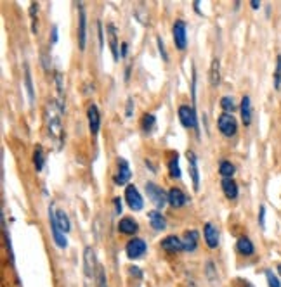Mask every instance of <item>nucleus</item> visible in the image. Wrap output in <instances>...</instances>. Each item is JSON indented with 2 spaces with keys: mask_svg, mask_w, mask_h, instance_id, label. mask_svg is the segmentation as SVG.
Instances as JSON below:
<instances>
[{
  "mask_svg": "<svg viewBox=\"0 0 281 287\" xmlns=\"http://www.w3.org/2000/svg\"><path fill=\"white\" fill-rule=\"evenodd\" d=\"M61 111H63V107L57 106L56 102H51V104H49V111H47V118H49V134H51L52 139L57 142V147H61V144H63Z\"/></svg>",
  "mask_w": 281,
  "mask_h": 287,
  "instance_id": "obj_1",
  "label": "nucleus"
},
{
  "mask_svg": "<svg viewBox=\"0 0 281 287\" xmlns=\"http://www.w3.org/2000/svg\"><path fill=\"white\" fill-rule=\"evenodd\" d=\"M49 223H51V230H52L54 242H56L57 248L66 249V248H68V240H66V237H65V232L61 230L59 223H57L56 209H54L52 206H49Z\"/></svg>",
  "mask_w": 281,
  "mask_h": 287,
  "instance_id": "obj_2",
  "label": "nucleus"
},
{
  "mask_svg": "<svg viewBox=\"0 0 281 287\" xmlns=\"http://www.w3.org/2000/svg\"><path fill=\"white\" fill-rule=\"evenodd\" d=\"M146 192L149 195V199L155 203L156 209H163L165 204L169 203V192H165L160 185L153 184V182H148L146 184Z\"/></svg>",
  "mask_w": 281,
  "mask_h": 287,
  "instance_id": "obj_3",
  "label": "nucleus"
},
{
  "mask_svg": "<svg viewBox=\"0 0 281 287\" xmlns=\"http://www.w3.org/2000/svg\"><path fill=\"white\" fill-rule=\"evenodd\" d=\"M217 126H219L220 134L226 137H233V135H236V131H238L236 118L233 115H229V113H222L219 116V120H217Z\"/></svg>",
  "mask_w": 281,
  "mask_h": 287,
  "instance_id": "obj_4",
  "label": "nucleus"
},
{
  "mask_svg": "<svg viewBox=\"0 0 281 287\" xmlns=\"http://www.w3.org/2000/svg\"><path fill=\"white\" fill-rule=\"evenodd\" d=\"M172 36H174L175 47L179 51H184L188 47V30H186V23L183 19H177L172 26Z\"/></svg>",
  "mask_w": 281,
  "mask_h": 287,
  "instance_id": "obj_5",
  "label": "nucleus"
},
{
  "mask_svg": "<svg viewBox=\"0 0 281 287\" xmlns=\"http://www.w3.org/2000/svg\"><path fill=\"white\" fill-rule=\"evenodd\" d=\"M179 120L186 128H193L198 131V118L194 106H179Z\"/></svg>",
  "mask_w": 281,
  "mask_h": 287,
  "instance_id": "obj_6",
  "label": "nucleus"
},
{
  "mask_svg": "<svg viewBox=\"0 0 281 287\" xmlns=\"http://www.w3.org/2000/svg\"><path fill=\"white\" fill-rule=\"evenodd\" d=\"M125 201H127V204H129V208L134 209V211H140V209L144 208L143 195L139 194V190L135 185L125 187Z\"/></svg>",
  "mask_w": 281,
  "mask_h": 287,
  "instance_id": "obj_7",
  "label": "nucleus"
},
{
  "mask_svg": "<svg viewBox=\"0 0 281 287\" xmlns=\"http://www.w3.org/2000/svg\"><path fill=\"white\" fill-rule=\"evenodd\" d=\"M78 47L80 51H85V42H87V14H85L84 4H78Z\"/></svg>",
  "mask_w": 281,
  "mask_h": 287,
  "instance_id": "obj_8",
  "label": "nucleus"
},
{
  "mask_svg": "<svg viewBox=\"0 0 281 287\" xmlns=\"http://www.w3.org/2000/svg\"><path fill=\"white\" fill-rule=\"evenodd\" d=\"M125 251H127V256L130 259H139L146 253V242H144L143 239H139V237H134V239H130L129 242H127Z\"/></svg>",
  "mask_w": 281,
  "mask_h": 287,
  "instance_id": "obj_9",
  "label": "nucleus"
},
{
  "mask_svg": "<svg viewBox=\"0 0 281 287\" xmlns=\"http://www.w3.org/2000/svg\"><path fill=\"white\" fill-rule=\"evenodd\" d=\"M186 158H188V170H189V175H191V182H193L194 190H200V170H198L196 154L188 151L186 152Z\"/></svg>",
  "mask_w": 281,
  "mask_h": 287,
  "instance_id": "obj_10",
  "label": "nucleus"
},
{
  "mask_svg": "<svg viewBox=\"0 0 281 287\" xmlns=\"http://www.w3.org/2000/svg\"><path fill=\"white\" fill-rule=\"evenodd\" d=\"M96 270H97L96 253H94V249L89 246V248H85V251H84V272L87 277H94L96 275Z\"/></svg>",
  "mask_w": 281,
  "mask_h": 287,
  "instance_id": "obj_11",
  "label": "nucleus"
},
{
  "mask_svg": "<svg viewBox=\"0 0 281 287\" xmlns=\"http://www.w3.org/2000/svg\"><path fill=\"white\" fill-rule=\"evenodd\" d=\"M87 120H89V130L92 135L99 134V128H101V113H99L97 106H90L87 109Z\"/></svg>",
  "mask_w": 281,
  "mask_h": 287,
  "instance_id": "obj_12",
  "label": "nucleus"
},
{
  "mask_svg": "<svg viewBox=\"0 0 281 287\" xmlns=\"http://www.w3.org/2000/svg\"><path fill=\"white\" fill-rule=\"evenodd\" d=\"M130 175H132V171H130L129 161L124 158H120L118 159V171H116V176H115V184L127 185V182L130 180Z\"/></svg>",
  "mask_w": 281,
  "mask_h": 287,
  "instance_id": "obj_13",
  "label": "nucleus"
},
{
  "mask_svg": "<svg viewBox=\"0 0 281 287\" xmlns=\"http://www.w3.org/2000/svg\"><path fill=\"white\" fill-rule=\"evenodd\" d=\"M106 33H108V42H110V49L113 54V59L118 61L120 59V52H118V36H116V28L113 23H108L106 25Z\"/></svg>",
  "mask_w": 281,
  "mask_h": 287,
  "instance_id": "obj_14",
  "label": "nucleus"
},
{
  "mask_svg": "<svg viewBox=\"0 0 281 287\" xmlns=\"http://www.w3.org/2000/svg\"><path fill=\"white\" fill-rule=\"evenodd\" d=\"M162 249L167 253H179V251H184V244H183V239H179V237L175 235H169L165 237V239L162 240Z\"/></svg>",
  "mask_w": 281,
  "mask_h": 287,
  "instance_id": "obj_15",
  "label": "nucleus"
},
{
  "mask_svg": "<svg viewBox=\"0 0 281 287\" xmlns=\"http://www.w3.org/2000/svg\"><path fill=\"white\" fill-rule=\"evenodd\" d=\"M203 239H205V242L208 248H217L219 246V230L215 229L212 223H207L205 229H203Z\"/></svg>",
  "mask_w": 281,
  "mask_h": 287,
  "instance_id": "obj_16",
  "label": "nucleus"
},
{
  "mask_svg": "<svg viewBox=\"0 0 281 287\" xmlns=\"http://www.w3.org/2000/svg\"><path fill=\"white\" fill-rule=\"evenodd\" d=\"M188 203V195H186L183 190L177 189V187H172L169 190V204L172 208H183L184 204Z\"/></svg>",
  "mask_w": 281,
  "mask_h": 287,
  "instance_id": "obj_17",
  "label": "nucleus"
},
{
  "mask_svg": "<svg viewBox=\"0 0 281 287\" xmlns=\"http://www.w3.org/2000/svg\"><path fill=\"white\" fill-rule=\"evenodd\" d=\"M220 187H222V192H224V195L228 199H231V201L238 197V192H239L238 184L233 179H222L220 180Z\"/></svg>",
  "mask_w": 281,
  "mask_h": 287,
  "instance_id": "obj_18",
  "label": "nucleus"
},
{
  "mask_svg": "<svg viewBox=\"0 0 281 287\" xmlns=\"http://www.w3.org/2000/svg\"><path fill=\"white\" fill-rule=\"evenodd\" d=\"M118 230L122 232V234H125V235H134L135 232L139 230V225H137V222H135L134 218L125 216V218H122L120 223H118Z\"/></svg>",
  "mask_w": 281,
  "mask_h": 287,
  "instance_id": "obj_19",
  "label": "nucleus"
},
{
  "mask_svg": "<svg viewBox=\"0 0 281 287\" xmlns=\"http://www.w3.org/2000/svg\"><path fill=\"white\" fill-rule=\"evenodd\" d=\"M183 244H184V251L193 253L198 246V232L196 230L186 232L184 237H183Z\"/></svg>",
  "mask_w": 281,
  "mask_h": 287,
  "instance_id": "obj_20",
  "label": "nucleus"
},
{
  "mask_svg": "<svg viewBox=\"0 0 281 287\" xmlns=\"http://www.w3.org/2000/svg\"><path fill=\"white\" fill-rule=\"evenodd\" d=\"M242 120L245 126H248L252 123V101L248 95H245L242 99Z\"/></svg>",
  "mask_w": 281,
  "mask_h": 287,
  "instance_id": "obj_21",
  "label": "nucleus"
},
{
  "mask_svg": "<svg viewBox=\"0 0 281 287\" xmlns=\"http://www.w3.org/2000/svg\"><path fill=\"white\" fill-rule=\"evenodd\" d=\"M236 249L239 254H243V256H252L253 251H255V248H253L252 240L248 239V237H239L238 242H236Z\"/></svg>",
  "mask_w": 281,
  "mask_h": 287,
  "instance_id": "obj_22",
  "label": "nucleus"
},
{
  "mask_svg": "<svg viewBox=\"0 0 281 287\" xmlns=\"http://www.w3.org/2000/svg\"><path fill=\"white\" fill-rule=\"evenodd\" d=\"M148 218H149L151 227L155 230H165L167 229V220H165V216H163L160 211H151L148 215Z\"/></svg>",
  "mask_w": 281,
  "mask_h": 287,
  "instance_id": "obj_23",
  "label": "nucleus"
},
{
  "mask_svg": "<svg viewBox=\"0 0 281 287\" xmlns=\"http://www.w3.org/2000/svg\"><path fill=\"white\" fill-rule=\"evenodd\" d=\"M169 173L172 179H180V168H179V154L170 152L169 158Z\"/></svg>",
  "mask_w": 281,
  "mask_h": 287,
  "instance_id": "obj_24",
  "label": "nucleus"
},
{
  "mask_svg": "<svg viewBox=\"0 0 281 287\" xmlns=\"http://www.w3.org/2000/svg\"><path fill=\"white\" fill-rule=\"evenodd\" d=\"M25 86H26V92H28L30 104H33L35 102V89H33V80H31V71H30L28 64H25Z\"/></svg>",
  "mask_w": 281,
  "mask_h": 287,
  "instance_id": "obj_25",
  "label": "nucleus"
},
{
  "mask_svg": "<svg viewBox=\"0 0 281 287\" xmlns=\"http://www.w3.org/2000/svg\"><path fill=\"white\" fill-rule=\"evenodd\" d=\"M44 165H45L44 147H42V145H37V147L33 149V166H35V170H37V171H42Z\"/></svg>",
  "mask_w": 281,
  "mask_h": 287,
  "instance_id": "obj_26",
  "label": "nucleus"
},
{
  "mask_svg": "<svg viewBox=\"0 0 281 287\" xmlns=\"http://www.w3.org/2000/svg\"><path fill=\"white\" fill-rule=\"evenodd\" d=\"M140 126H143V130L146 131V134H151V131L155 130V126H156V118H155V115H151V113H146V115L143 116V120H140Z\"/></svg>",
  "mask_w": 281,
  "mask_h": 287,
  "instance_id": "obj_27",
  "label": "nucleus"
},
{
  "mask_svg": "<svg viewBox=\"0 0 281 287\" xmlns=\"http://www.w3.org/2000/svg\"><path fill=\"white\" fill-rule=\"evenodd\" d=\"M234 171H236V168L231 161H226V159H222L219 163V173L222 175V179H231V176L234 175Z\"/></svg>",
  "mask_w": 281,
  "mask_h": 287,
  "instance_id": "obj_28",
  "label": "nucleus"
},
{
  "mask_svg": "<svg viewBox=\"0 0 281 287\" xmlns=\"http://www.w3.org/2000/svg\"><path fill=\"white\" fill-rule=\"evenodd\" d=\"M219 81H220V62H219V59H214L212 61V66H210V83L217 86L219 85Z\"/></svg>",
  "mask_w": 281,
  "mask_h": 287,
  "instance_id": "obj_29",
  "label": "nucleus"
},
{
  "mask_svg": "<svg viewBox=\"0 0 281 287\" xmlns=\"http://www.w3.org/2000/svg\"><path fill=\"white\" fill-rule=\"evenodd\" d=\"M56 218H57V223H59L61 230L65 232V234H68V232L71 230V223H70V218H68V215L63 209H57L56 211Z\"/></svg>",
  "mask_w": 281,
  "mask_h": 287,
  "instance_id": "obj_30",
  "label": "nucleus"
},
{
  "mask_svg": "<svg viewBox=\"0 0 281 287\" xmlns=\"http://www.w3.org/2000/svg\"><path fill=\"white\" fill-rule=\"evenodd\" d=\"M30 19H31V31L38 33V6L31 4L30 6Z\"/></svg>",
  "mask_w": 281,
  "mask_h": 287,
  "instance_id": "obj_31",
  "label": "nucleus"
},
{
  "mask_svg": "<svg viewBox=\"0 0 281 287\" xmlns=\"http://www.w3.org/2000/svg\"><path fill=\"white\" fill-rule=\"evenodd\" d=\"M220 107L224 109L226 113H229V115H231V113L236 109V102H234L233 97H228V95H226V97L220 99Z\"/></svg>",
  "mask_w": 281,
  "mask_h": 287,
  "instance_id": "obj_32",
  "label": "nucleus"
},
{
  "mask_svg": "<svg viewBox=\"0 0 281 287\" xmlns=\"http://www.w3.org/2000/svg\"><path fill=\"white\" fill-rule=\"evenodd\" d=\"M96 285L97 287H108V282H106V273H104V268L101 265H97V270H96Z\"/></svg>",
  "mask_w": 281,
  "mask_h": 287,
  "instance_id": "obj_33",
  "label": "nucleus"
},
{
  "mask_svg": "<svg viewBox=\"0 0 281 287\" xmlns=\"http://www.w3.org/2000/svg\"><path fill=\"white\" fill-rule=\"evenodd\" d=\"M266 277H267V284H269V287H281L278 275H276L273 270H266Z\"/></svg>",
  "mask_w": 281,
  "mask_h": 287,
  "instance_id": "obj_34",
  "label": "nucleus"
},
{
  "mask_svg": "<svg viewBox=\"0 0 281 287\" xmlns=\"http://www.w3.org/2000/svg\"><path fill=\"white\" fill-rule=\"evenodd\" d=\"M274 89H281V56H278V62H276V71H274Z\"/></svg>",
  "mask_w": 281,
  "mask_h": 287,
  "instance_id": "obj_35",
  "label": "nucleus"
},
{
  "mask_svg": "<svg viewBox=\"0 0 281 287\" xmlns=\"http://www.w3.org/2000/svg\"><path fill=\"white\" fill-rule=\"evenodd\" d=\"M156 45H158V51H160V56L163 61H169V52H167V49H165V42L160 38V36H156Z\"/></svg>",
  "mask_w": 281,
  "mask_h": 287,
  "instance_id": "obj_36",
  "label": "nucleus"
},
{
  "mask_svg": "<svg viewBox=\"0 0 281 287\" xmlns=\"http://www.w3.org/2000/svg\"><path fill=\"white\" fill-rule=\"evenodd\" d=\"M97 33H99V49L104 47V38H103V23L97 21Z\"/></svg>",
  "mask_w": 281,
  "mask_h": 287,
  "instance_id": "obj_37",
  "label": "nucleus"
},
{
  "mask_svg": "<svg viewBox=\"0 0 281 287\" xmlns=\"http://www.w3.org/2000/svg\"><path fill=\"white\" fill-rule=\"evenodd\" d=\"M259 223H260V227H266V206H260V211H259Z\"/></svg>",
  "mask_w": 281,
  "mask_h": 287,
  "instance_id": "obj_38",
  "label": "nucleus"
},
{
  "mask_svg": "<svg viewBox=\"0 0 281 287\" xmlns=\"http://www.w3.org/2000/svg\"><path fill=\"white\" fill-rule=\"evenodd\" d=\"M132 109H134V101H132V99H129V101H127V109H125L127 118L132 116Z\"/></svg>",
  "mask_w": 281,
  "mask_h": 287,
  "instance_id": "obj_39",
  "label": "nucleus"
},
{
  "mask_svg": "<svg viewBox=\"0 0 281 287\" xmlns=\"http://www.w3.org/2000/svg\"><path fill=\"white\" fill-rule=\"evenodd\" d=\"M56 85H57V92L59 95L63 94V83H61V73H56Z\"/></svg>",
  "mask_w": 281,
  "mask_h": 287,
  "instance_id": "obj_40",
  "label": "nucleus"
},
{
  "mask_svg": "<svg viewBox=\"0 0 281 287\" xmlns=\"http://www.w3.org/2000/svg\"><path fill=\"white\" fill-rule=\"evenodd\" d=\"M51 43H57V26H52V38Z\"/></svg>",
  "mask_w": 281,
  "mask_h": 287,
  "instance_id": "obj_41",
  "label": "nucleus"
},
{
  "mask_svg": "<svg viewBox=\"0 0 281 287\" xmlns=\"http://www.w3.org/2000/svg\"><path fill=\"white\" fill-rule=\"evenodd\" d=\"M127 51H129V43L124 42V43H122V52H120V57H125V56H127Z\"/></svg>",
  "mask_w": 281,
  "mask_h": 287,
  "instance_id": "obj_42",
  "label": "nucleus"
},
{
  "mask_svg": "<svg viewBox=\"0 0 281 287\" xmlns=\"http://www.w3.org/2000/svg\"><path fill=\"white\" fill-rule=\"evenodd\" d=\"M113 203H115V206H116V209H115V211H116V213H118V215H120V213H122V201H120L118 197H116V199H115V201H113Z\"/></svg>",
  "mask_w": 281,
  "mask_h": 287,
  "instance_id": "obj_43",
  "label": "nucleus"
},
{
  "mask_svg": "<svg viewBox=\"0 0 281 287\" xmlns=\"http://www.w3.org/2000/svg\"><path fill=\"white\" fill-rule=\"evenodd\" d=\"M250 6H252V9H259L260 7V2H259V0H252Z\"/></svg>",
  "mask_w": 281,
  "mask_h": 287,
  "instance_id": "obj_44",
  "label": "nucleus"
},
{
  "mask_svg": "<svg viewBox=\"0 0 281 287\" xmlns=\"http://www.w3.org/2000/svg\"><path fill=\"white\" fill-rule=\"evenodd\" d=\"M278 272L281 273V265H278Z\"/></svg>",
  "mask_w": 281,
  "mask_h": 287,
  "instance_id": "obj_45",
  "label": "nucleus"
}]
</instances>
